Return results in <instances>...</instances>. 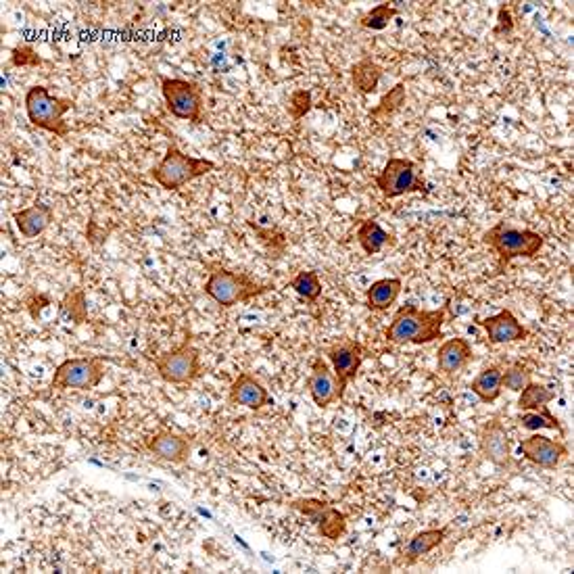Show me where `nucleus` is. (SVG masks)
<instances>
[{
  "instance_id": "nucleus-1",
  "label": "nucleus",
  "mask_w": 574,
  "mask_h": 574,
  "mask_svg": "<svg viewBox=\"0 0 574 574\" xmlns=\"http://www.w3.org/2000/svg\"><path fill=\"white\" fill-rule=\"evenodd\" d=\"M449 301L439 309H420L418 305L399 307L385 330V339L393 345H428L443 339Z\"/></svg>"
},
{
  "instance_id": "nucleus-2",
  "label": "nucleus",
  "mask_w": 574,
  "mask_h": 574,
  "mask_svg": "<svg viewBox=\"0 0 574 574\" xmlns=\"http://www.w3.org/2000/svg\"><path fill=\"white\" fill-rule=\"evenodd\" d=\"M483 245L497 255L495 276L504 274L514 259H535L545 247V236L531 228L514 226L510 220H499L483 234Z\"/></svg>"
},
{
  "instance_id": "nucleus-3",
  "label": "nucleus",
  "mask_w": 574,
  "mask_h": 574,
  "mask_svg": "<svg viewBox=\"0 0 574 574\" xmlns=\"http://www.w3.org/2000/svg\"><path fill=\"white\" fill-rule=\"evenodd\" d=\"M274 289V284L257 282L247 272H236L218 263L209 266V278L203 284V291L207 297H211L215 303L222 305L224 309H230L238 303H249L261 295H266Z\"/></svg>"
},
{
  "instance_id": "nucleus-4",
  "label": "nucleus",
  "mask_w": 574,
  "mask_h": 574,
  "mask_svg": "<svg viewBox=\"0 0 574 574\" xmlns=\"http://www.w3.org/2000/svg\"><path fill=\"white\" fill-rule=\"evenodd\" d=\"M215 170V163L205 157H193L180 151L176 145H170L163 155V159L151 170V178L163 190H180L186 184L195 182Z\"/></svg>"
},
{
  "instance_id": "nucleus-5",
  "label": "nucleus",
  "mask_w": 574,
  "mask_h": 574,
  "mask_svg": "<svg viewBox=\"0 0 574 574\" xmlns=\"http://www.w3.org/2000/svg\"><path fill=\"white\" fill-rule=\"evenodd\" d=\"M149 360L167 385H193L203 374L201 349L195 345V337L190 330H186L184 341L178 347L149 357Z\"/></svg>"
},
{
  "instance_id": "nucleus-6",
  "label": "nucleus",
  "mask_w": 574,
  "mask_h": 574,
  "mask_svg": "<svg viewBox=\"0 0 574 574\" xmlns=\"http://www.w3.org/2000/svg\"><path fill=\"white\" fill-rule=\"evenodd\" d=\"M23 105H26L28 119L34 128L51 132L59 138H65L69 134V126L63 117L71 107H74V101L71 99L55 97L49 88L36 84L28 88Z\"/></svg>"
},
{
  "instance_id": "nucleus-7",
  "label": "nucleus",
  "mask_w": 574,
  "mask_h": 574,
  "mask_svg": "<svg viewBox=\"0 0 574 574\" xmlns=\"http://www.w3.org/2000/svg\"><path fill=\"white\" fill-rule=\"evenodd\" d=\"M105 378V357L84 355L61 362L51 378V389L59 391H92Z\"/></svg>"
},
{
  "instance_id": "nucleus-8",
  "label": "nucleus",
  "mask_w": 574,
  "mask_h": 574,
  "mask_svg": "<svg viewBox=\"0 0 574 574\" xmlns=\"http://www.w3.org/2000/svg\"><path fill=\"white\" fill-rule=\"evenodd\" d=\"M161 94L167 111L174 117L184 119L190 124H201L203 122V88L184 78H167L161 76Z\"/></svg>"
},
{
  "instance_id": "nucleus-9",
  "label": "nucleus",
  "mask_w": 574,
  "mask_h": 574,
  "mask_svg": "<svg viewBox=\"0 0 574 574\" xmlns=\"http://www.w3.org/2000/svg\"><path fill=\"white\" fill-rule=\"evenodd\" d=\"M374 184L385 199L426 193V182L418 176L416 163L405 157H389L385 167L374 176Z\"/></svg>"
},
{
  "instance_id": "nucleus-10",
  "label": "nucleus",
  "mask_w": 574,
  "mask_h": 574,
  "mask_svg": "<svg viewBox=\"0 0 574 574\" xmlns=\"http://www.w3.org/2000/svg\"><path fill=\"white\" fill-rule=\"evenodd\" d=\"M289 508L303 514L328 541H339L347 533V516L339 508H334L330 501L299 497L289 501Z\"/></svg>"
},
{
  "instance_id": "nucleus-11",
  "label": "nucleus",
  "mask_w": 574,
  "mask_h": 574,
  "mask_svg": "<svg viewBox=\"0 0 574 574\" xmlns=\"http://www.w3.org/2000/svg\"><path fill=\"white\" fill-rule=\"evenodd\" d=\"M326 357L332 366V372L337 374L341 389L347 393L351 382L357 378L366 360V347L355 339H343L326 347Z\"/></svg>"
},
{
  "instance_id": "nucleus-12",
  "label": "nucleus",
  "mask_w": 574,
  "mask_h": 574,
  "mask_svg": "<svg viewBox=\"0 0 574 574\" xmlns=\"http://www.w3.org/2000/svg\"><path fill=\"white\" fill-rule=\"evenodd\" d=\"M478 449H481V456L499 470H510L514 466L512 441L504 422L499 418H491L481 426V433H478Z\"/></svg>"
},
{
  "instance_id": "nucleus-13",
  "label": "nucleus",
  "mask_w": 574,
  "mask_h": 574,
  "mask_svg": "<svg viewBox=\"0 0 574 574\" xmlns=\"http://www.w3.org/2000/svg\"><path fill=\"white\" fill-rule=\"evenodd\" d=\"M307 391L320 410H326L332 403L345 399V391L339 385L337 374L332 372V368L322 355H316L312 364H309Z\"/></svg>"
},
{
  "instance_id": "nucleus-14",
  "label": "nucleus",
  "mask_w": 574,
  "mask_h": 574,
  "mask_svg": "<svg viewBox=\"0 0 574 574\" xmlns=\"http://www.w3.org/2000/svg\"><path fill=\"white\" fill-rule=\"evenodd\" d=\"M145 447L161 462L167 464H186L190 453H193V437H186L180 433H174V430L161 428L157 433L145 439Z\"/></svg>"
},
{
  "instance_id": "nucleus-15",
  "label": "nucleus",
  "mask_w": 574,
  "mask_h": 574,
  "mask_svg": "<svg viewBox=\"0 0 574 574\" xmlns=\"http://www.w3.org/2000/svg\"><path fill=\"white\" fill-rule=\"evenodd\" d=\"M520 453L526 462L543 470H556L568 456V447L562 441L543 437L539 433L520 441Z\"/></svg>"
},
{
  "instance_id": "nucleus-16",
  "label": "nucleus",
  "mask_w": 574,
  "mask_h": 574,
  "mask_svg": "<svg viewBox=\"0 0 574 574\" xmlns=\"http://www.w3.org/2000/svg\"><path fill=\"white\" fill-rule=\"evenodd\" d=\"M228 401L232 405H243V408L251 412H261L268 405H274L272 395L268 393L266 385L251 374V372H241L228 389Z\"/></svg>"
},
{
  "instance_id": "nucleus-17",
  "label": "nucleus",
  "mask_w": 574,
  "mask_h": 574,
  "mask_svg": "<svg viewBox=\"0 0 574 574\" xmlns=\"http://www.w3.org/2000/svg\"><path fill=\"white\" fill-rule=\"evenodd\" d=\"M487 334L491 345H506V343H520L531 337V330L522 326L518 318L510 312V309H501L499 314L476 320Z\"/></svg>"
},
{
  "instance_id": "nucleus-18",
  "label": "nucleus",
  "mask_w": 574,
  "mask_h": 574,
  "mask_svg": "<svg viewBox=\"0 0 574 574\" xmlns=\"http://www.w3.org/2000/svg\"><path fill=\"white\" fill-rule=\"evenodd\" d=\"M447 535H449V526H439V529L418 531L416 535L410 537V541L405 543V547L401 549L399 558L395 560V566H401V568L414 566L420 558H424L426 554L433 552V549L443 545Z\"/></svg>"
},
{
  "instance_id": "nucleus-19",
  "label": "nucleus",
  "mask_w": 574,
  "mask_h": 574,
  "mask_svg": "<svg viewBox=\"0 0 574 574\" xmlns=\"http://www.w3.org/2000/svg\"><path fill=\"white\" fill-rule=\"evenodd\" d=\"M474 360L472 343L464 337L447 339L439 351H437V368L447 378L458 376L462 370L468 368V364Z\"/></svg>"
},
{
  "instance_id": "nucleus-20",
  "label": "nucleus",
  "mask_w": 574,
  "mask_h": 574,
  "mask_svg": "<svg viewBox=\"0 0 574 574\" xmlns=\"http://www.w3.org/2000/svg\"><path fill=\"white\" fill-rule=\"evenodd\" d=\"M55 220V209L49 203L36 201L34 205L13 213V222L23 238H36Z\"/></svg>"
},
{
  "instance_id": "nucleus-21",
  "label": "nucleus",
  "mask_w": 574,
  "mask_h": 574,
  "mask_svg": "<svg viewBox=\"0 0 574 574\" xmlns=\"http://www.w3.org/2000/svg\"><path fill=\"white\" fill-rule=\"evenodd\" d=\"M403 289L401 278H380L372 282L366 289V307L370 312L382 314L389 312V307L395 305Z\"/></svg>"
},
{
  "instance_id": "nucleus-22",
  "label": "nucleus",
  "mask_w": 574,
  "mask_h": 574,
  "mask_svg": "<svg viewBox=\"0 0 574 574\" xmlns=\"http://www.w3.org/2000/svg\"><path fill=\"white\" fill-rule=\"evenodd\" d=\"M357 245L362 247L366 255H378L387 245H393V236L382 228L376 220H362L355 230Z\"/></svg>"
},
{
  "instance_id": "nucleus-23",
  "label": "nucleus",
  "mask_w": 574,
  "mask_h": 574,
  "mask_svg": "<svg viewBox=\"0 0 574 574\" xmlns=\"http://www.w3.org/2000/svg\"><path fill=\"white\" fill-rule=\"evenodd\" d=\"M501 372L504 370L497 364H491L478 372L470 382L472 393L483 403H495L501 397V391H504V385H501Z\"/></svg>"
},
{
  "instance_id": "nucleus-24",
  "label": "nucleus",
  "mask_w": 574,
  "mask_h": 574,
  "mask_svg": "<svg viewBox=\"0 0 574 574\" xmlns=\"http://www.w3.org/2000/svg\"><path fill=\"white\" fill-rule=\"evenodd\" d=\"M556 399V391L554 389H549L545 385H539V382H529L526 385L520 395H518V410L520 412H537L541 408H545V405H549Z\"/></svg>"
},
{
  "instance_id": "nucleus-25",
  "label": "nucleus",
  "mask_w": 574,
  "mask_h": 574,
  "mask_svg": "<svg viewBox=\"0 0 574 574\" xmlns=\"http://www.w3.org/2000/svg\"><path fill=\"white\" fill-rule=\"evenodd\" d=\"M516 422L524 430H533V433H537V430H558L560 435H564V426L552 414V410H549V405L537 412H522L520 416H516Z\"/></svg>"
},
{
  "instance_id": "nucleus-26",
  "label": "nucleus",
  "mask_w": 574,
  "mask_h": 574,
  "mask_svg": "<svg viewBox=\"0 0 574 574\" xmlns=\"http://www.w3.org/2000/svg\"><path fill=\"white\" fill-rule=\"evenodd\" d=\"M291 289L305 301L316 303L322 297V280L316 270H301L289 280Z\"/></svg>"
},
{
  "instance_id": "nucleus-27",
  "label": "nucleus",
  "mask_w": 574,
  "mask_h": 574,
  "mask_svg": "<svg viewBox=\"0 0 574 574\" xmlns=\"http://www.w3.org/2000/svg\"><path fill=\"white\" fill-rule=\"evenodd\" d=\"M380 76H382V67L376 65L372 59H364L357 65H353V69H351L353 86L364 94H370L376 90Z\"/></svg>"
},
{
  "instance_id": "nucleus-28",
  "label": "nucleus",
  "mask_w": 574,
  "mask_h": 574,
  "mask_svg": "<svg viewBox=\"0 0 574 574\" xmlns=\"http://www.w3.org/2000/svg\"><path fill=\"white\" fill-rule=\"evenodd\" d=\"M397 13H399L397 7L389 5V3H380V5L372 7L366 15H362L360 26L366 30H372V32H382V30L389 28V23L397 17Z\"/></svg>"
},
{
  "instance_id": "nucleus-29",
  "label": "nucleus",
  "mask_w": 574,
  "mask_h": 574,
  "mask_svg": "<svg viewBox=\"0 0 574 574\" xmlns=\"http://www.w3.org/2000/svg\"><path fill=\"white\" fill-rule=\"evenodd\" d=\"M531 380H533L531 368L520 364V362L501 372V385H504V389H508L512 393H520L526 385H529Z\"/></svg>"
},
{
  "instance_id": "nucleus-30",
  "label": "nucleus",
  "mask_w": 574,
  "mask_h": 574,
  "mask_svg": "<svg viewBox=\"0 0 574 574\" xmlns=\"http://www.w3.org/2000/svg\"><path fill=\"white\" fill-rule=\"evenodd\" d=\"M11 63L15 67H28V65H40L42 59L34 53L32 46H17V49H13Z\"/></svg>"
}]
</instances>
